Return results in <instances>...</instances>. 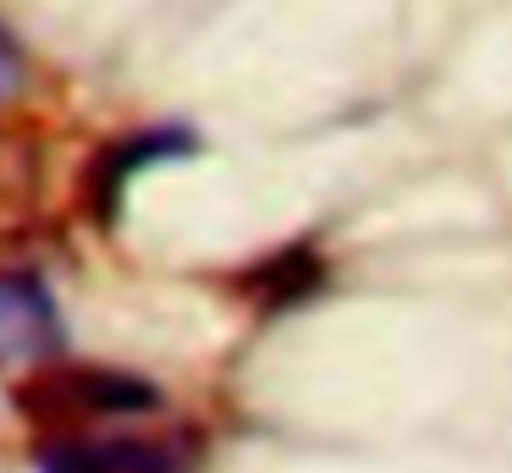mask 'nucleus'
Returning a JSON list of instances; mask_svg holds the SVG:
<instances>
[{
  "label": "nucleus",
  "instance_id": "obj_1",
  "mask_svg": "<svg viewBox=\"0 0 512 473\" xmlns=\"http://www.w3.org/2000/svg\"><path fill=\"white\" fill-rule=\"evenodd\" d=\"M56 341H61V325L45 286H34L28 275H0V363L45 358Z\"/></svg>",
  "mask_w": 512,
  "mask_h": 473
},
{
  "label": "nucleus",
  "instance_id": "obj_2",
  "mask_svg": "<svg viewBox=\"0 0 512 473\" xmlns=\"http://www.w3.org/2000/svg\"><path fill=\"white\" fill-rule=\"evenodd\" d=\"M45 473H177V457L149 440H105V446H67L45 462Z\"/></svg>",
  "mask_w": 512,
  "mask_h": 473
},
{
  "label": "nucleus",
  "instance_id": "obj_3",
  "mask_svg": "<svg viewBox=\"0 0 512 473\" xmlns=\"http://www.w3.org/2000/svg\"><path fill=\"white\" fill-rule=\"evenodd\" d=\"M17 88H23V50L12 44V33L0 28V105L17 99Z\"/></svg>",
  "mask_w": 512,
  "mask_h": 473
}]
</instances>
